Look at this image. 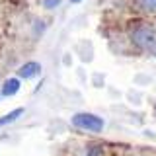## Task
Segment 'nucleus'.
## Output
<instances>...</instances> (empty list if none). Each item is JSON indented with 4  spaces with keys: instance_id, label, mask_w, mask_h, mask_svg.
<instances>
[{
    "instance_id": "obj_7",
    "label": "nucleus",
    "mask_w": 156,
    "mask_h": 156,
    "mask_svg": "<svg viewBox=\"0 0 156 156\" xmlns=\"http://www.w3.org/2000/svg\"><path fill=\"white\" fill-rule=\"evenodd\" d=\"M86 156H104V146L101 144H92L86 150Z\"/></svg>"
},
{
    "instance_id": "obj_4",
    "label": "nucleus",
    "mask_w": 156,
    "mask_h": 156,
    "mask_svg": "<svg viewBox=\"0 0 156 156\" xmlns=\"http://www.w3.org/2000/svg\"><path fill=\"white\" fill-rule=\"evenodd\" d=\"M20 88H22V82H20L18 76L6 78V80H4V84H2V90H0V94H2L4 98H12V96H16L18 92H20Z\"/></svg>"
},
{
    "instance_id": "obj_9",
    "label": "nucleus",
    "mask_w": 156,
    "mask_h": 156,
    "mask_svg": "<svg viewBox=\"0 0 156 156\" xmlns=\"http://www.w3.org/2000/svg\"><path fill=\"white\" fill-rule=\"evenodd\" d=\"M82 0H70V4H80Z\"/></svg>"
},
{
    "instance_id": "obj_5",
    "label": "nucleus",
    "mask_w": 156,
    "mask_h": 156,
    "mask_svg": "<svg viewBox=\"0 0 156 156\" xmlns=\"http://www.w3.org/2000/svg\"><path fill=\"white\" fill-rule=\"evenodd\" d=\"M22 115H23V107H16V109H12L10 113H6V115H2V117H0V127L14 123V121L20 119Z\"/></svg>"
},
{
    "instance_id": "obj_3",
    "label": "nucleus",
    "mask_w": 156,
    "mask_h": 156,
    "mask_svg": "<svg viewBox=\"0 0 156 156\" xmlns=\"http://www.w3.org/2000/svg\"><path fill=\"white\" fill-rule=\"evenodd\" d=\"M37 74H41V65L37 61H27L26 65H22L18 68L20 80H29V78H35Z\"/></svg>"
},
{
    "instance_id": "obj_10",
    "label": "nucleus",
    "mask_w": 156,
    "mask_h": 156,
    "mask_svg": "<svg viewBox=\"0 0 156 156\" xmlns=\"http://www.w3.org/2000/svg\"><path fill=\"white\" fill-rule=\"evenodd\" d=\"M154 113H156V105H154Z\"/></svg>"
},
{
    "instance_id": "obj_12",
    "label": "nucleus",
    "mask_w": 156,
    "mask_h": 156,
    "mask_svg": "<svg viewBox=\"0 0 156 156\" xmlns=\"http://www.w3.org/2000/svg\"><path fill=\"white\" fill-rule=\"evenodd\" d=\"M0 98H2V94H0Z\"/></svg>"
},
{
    "instance_id": "obj_6",
    "label": "nucleus",
    "mask_w": 156,
    "mask_h": 156,
    "mask_svg": "<svg viewBox=\"0 0 156 156\" xmlns=\"http://www.w3.org/2000/svg\"><path fill=\"white\" fill-rule=\"evenodd\" d=\"M136 4L143 12H148V14L156 12V0H136Z\"/></svg>"
},
{
    "instance_id": "obj_8",
    "label": "nucleus",
    "mask_w": 156,
    "mask_h": 156,
    "mask_svg": "<svg viewBox=\"0 0 156 156\" xmlns=\"http://www.w3.org/2000/svg\"><path fill=\"white\" fill-rule=\"evenodd\" d=\"M61 2L62 0H41V4H43L45 10H55V8L61 6Z\"/></svg>"
},
{
    "instance_id": "obj_11",
    "label": "nucleus",
    "mask_w": 156,
    "mask_h": 156,
    "mask_svg": "<svg viewBox=\"0 0 156 156\" xmlns=\"http://www.w3.org/2000/svg\"><path fill=\"white\" fill-rule=\"evenodd\" d=\"M139 156H144V154H139Z\"/></svg>"
},
{
    "instance_id": "obj_2",
    "label": "nucleus",
    "mask_w": 156,
    "mask_h": 156,
    "mask_svg": "<svg viewBox=\"0 0 156 156\" xmlns=\"http://www.w3.org/2000/svg\"><path fill=\"white\" fill-rule=\"evenodd\" d=\"M70 123L80 131H88V133H101L105 127L104 117L90 113V111H80V113H74L70 119Z\"/></svg>"
},
{
    "instance_id": "obj_1",
    "label": "nucleus",
    "mask_w": 156,
    "mask_h": 156,
    "mask_svg": "<svg viewBox=\"0 0 156 156\" xmlns=\"http://www.w3.org/2000/svg\"><path fill=\"white\" fill-rule=\"evenodd\" d=\"M131 41L146 55L156 57V29L150 26H139L131 31Z\"/></svg>"
}]
</instances>
